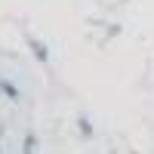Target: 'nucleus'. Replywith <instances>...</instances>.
Segmentation results:
<instances>
[]
</instances>
